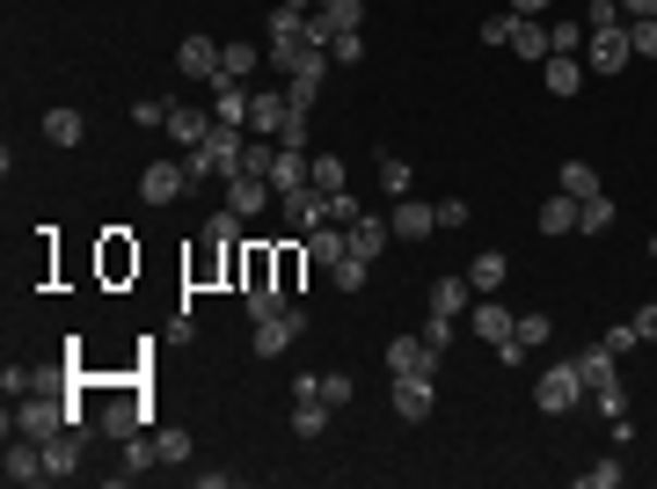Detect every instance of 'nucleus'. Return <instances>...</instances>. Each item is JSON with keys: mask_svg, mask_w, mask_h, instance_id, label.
I'll use <instances>...</instances> for the list:
<instances>
[{"mask_svg": "<svg viewBox=\"0 0 657 489\" xmlns=\"http://www.w3.org/2000/svg\"><path fill=\"white\" fill-rule=\"evenodd\" d=\"M300 337H307V315H300V307H285V315L256 321V337H248V351H256V358H278V351H292Z\"/></svg>", "mask_w": 657, "mask_h": 489, "instance_id": "nucleus-7", "label": "nucleus"}, {"mask_svg": "<svg viewBox=\"0 0 657 489\" xmlns=\"http://www.w3.org/2000/svg\"><path fill=\"white\" fill-rule=\"evenodd\" d=\"M629 321H635V337H643V343H657V299H650V307H635Z\"/></svg>", "mask_w": 657, "mask_h": 489, "instance_id": "nucleus-60", "label": "nucleus"}, {"mask_svg": "<svg viewBox=\"0 0 657 489\" xmlns=\"http://www.w3.org/2000/svg\"><path fill=\"white\" fill-rule=\"evenodd\" d=\"M438 227H467V197H438Z\"/></svg>", "mask_w": 657, "mask_h": 489, "instance_id": "nucleus-59", "label": "nucleus"}, {"mask_svg": "<svg viewBox=\"0 0 657 489\" xmlns=\"http://www.w3.org/2000/svg\"><path fill=\"white\" fill-rule=\"evenodd\" d=\"M467 329L489 343V351H504L511 343V329H519V315H511L504 299H489V293H475V307H467Z\"/></svg>", "mask_w": 657, "mask_h": 489, "instance_id": "nucleus-9", "label": "nucleus"}, {"mask_svg": "<svg viewBox=\"0 0 657 489\" xmlns=\"http://www.w3.org/2000/svg\"><path fill=\"white\" fill-rule=\"evenodd\" d=\"M285 124H292L285 88H264V96H248V132H256V139H278Z\"/></svg>", "mask_w": 657, "mask_h": 489, "instance_id": "nucleus-14", "label": "nucleus"}, {"mask_svg": "<svg viewBox=\"0 0 657 489\" xmlns=\"http://www.w3.org/2000/svg\"><path fill=\"white\" fill-rule=\"evenodd\" d=\"M329 59H337V66H358L365 59V29H337V37H329Z\"/></svg>", "mask_w": 657, "mask_h": 489, "instance_id": "nucleus-44", "label": "nucleus"}, {"mask_svg": "<svg viewBox=\"0 0 657 489\" xmlns=\"http://www.w3.org/2000/svg\"><path fill=\"white\" fill-rule=\"evenodd\" d=\"M388 227H394V242H431L438 234V205H424V197H394V212H388Z\"/></svg>", "mask_w": 657, "mask_h": 489, "instance_id": "nucleus-10", "label": "nucleus"}, {"mask_svg": "<svg viewBox=\"0 0 657 489\" xmlns=\"http://www.w3.org/2000/svg\"><path fill=\"white\" fill-rule=\"evenodd\" d=\"M175 66H183L191 81H219V45L191 29V37H183V51H175Z\"/></svg>", "mask_w": 657, "mask_h": 489, "instance_id": "nucleus-20", "label": "nucleus"}, {"mask_svg": "<svg viewBox=\"0 0 657 489\" xmlns=\"http://www.w3.org/2000/svg\"><path fill=\"white\" fill-rule=\"evenodd\" d=\"M504 278H511V256H504V248H483V256L467 264V285H475V293H497Z\"/></svg>", "mask_w": 657, "mask_h": 489, "instance_id": "nucleus-25", "label": "nucleus"}, {"mask_svg": "<svg viewBox=\"0 0 657 489\" xmlns=\"http://www.w3.org/2000/svg\"><path fill=\"white\" fill-rule=\"evenodd\" d=\"M45 139L51 147H81L88 139V118L81 110H45Z\"/></svg>", "mask_w": 657, "mask_h": 489, "instance_id": "nucleus-30", "label": "nucleus"}, {"mask_svg": "<svg viewBox=\"0 0 657 489\" xmlns=\"http://www.w3.org/2000/svg\"><path fill=\"white\" fill-rule=\"evenodd\" d=\"M453 329H461L453 315H424V343H431V351H446V343H453Z\"/></svg>", "mask_w": 657, "mask_h": 489, "instance_id": "nucleus-50", "label": "nucleus"}, {"mask_svg": "<svg viewBox=\"0 0 657 489\" xmlns=\"http://www.w3.org/2000/svg\"><path fill=\"white\" fill-rule=\"evenodd\" d=\"M650 256H657V234H650Z\"/></svg>", "mask_w": 657, "mask_h": 489, "instance_id": "nucleus-64", "label": "nucleus"}, {"mask_svg": "<svg viewBox=\"0 0 657 489\" xmlns=\"http://www.w3.org/2000/svg\"><path fill=\"white\" fill-rule=\"evenodd\" d=\"M511 343H519V351H540V343H548V315H519Z\"/></svg>", "mask_w": 657, "mask_h": 489, "instance_id": "nucleus-45", "label": "nucleus"}, {"mask_svg": "<svg viewBox=\"0 0 657 489\" xmlns=\"http://www.w3.org/2000/svg\"><path fill=\"white\" fill-rule=\"evenodd\" d=\"M278 212H285V227H292V234H307V227H321V220H329V197H321L315 183H300V191H285V197H278Z\"/></svg>", "mask_w": 657, "mask_h": 489, "instance_id": "nucleus-13", "label": "nucleus"}, {"mask_svg": "<svg viewBox=\"0 0 657 489\" xmlns=\"http://www.w3.org/2000/svg\"><path fill=\"white\" fill-rule=\"evenodd\" d=\"M540 227H548V234H577V197H548V205H540Z\"/></svg>", "mask_w": 657, "mask_h": 489, "instance_id": "nucleus-36", "label": "nucleus"}, {"mask_svg": "<svg viewBox=\"0 0 657 489\" xmlns=\"http://www.w3.org/2000/svg\"><path fill=\"white\" fill-rule=\"evenodd\" d=\"M329 278H337L343 293H358V285H365V256H343V264H337V270H329Z\"/></svg>", "mask_w": 657, "mask_h": 489, "instance_id": "nucleus-55", "label": "nucleus"}, {"mask_svg": "<svg viewBox=\"0 0 657 489\" xmlns=\"http://www.w3.org/2000/svg\"><path fill=\"white\" fill-rule=\"evenodd\" d=\"M511 51H519V59H548V29H540V15H519V29H511Z\"/></svg>", "mask_w": 657, "mask_h": 489, "instance_id": "nucleus-32", "label": "nucleus"}, {"mask_svg": "<svg viewBox=\"0 0 657 489\" xmlns=\"http://www.w3.org/2000/svg\"><path fill=\"white\" fill-rule=\"evenodd\" d=\"M380 183H388V197H410L416 191V169L402 161V154H380Z\"/></svg>", "mask_w": 657, "mask_h": 489, "instance_id": "nucleus-38", "label": "nucleus"}, {"mask_svg": "<svg viewBox=\"0 0 657 489\" xmlns=\"http://www.w3.org/2000/svg\"><path fill=\"white\" fill-rule=\"evenodd\" d=\"M321 15H329L337 29H365V0H329Z\"/></svg>", "mask_w": 657, "mask_h": 489, "instance_id": "nucleus-48", "label": "nucleus"}, {"mask_svg": "<svg viewBox=\"0 0 657 489\" xmlns=\"http://www.w3.org/2000/svg\"><path fill=\"white\" fill-rule=\"evenodd\" d=\"M556 191L584 205V197H599V169H592V161H562V169H556Z\"/></svg>", "mask_w": 657, "mask_h": 489, "instance_id": "nucleus-28", "label": "nucleus"}, {"mask_svg": "<svg viewBox=\"0 0 657 489\" xmlns=\"http://www.w3.org/2000/svg\"><path fill=\"white\" fill-rule=\"evenodd\" d=\"M183 183H197L191 161H146V169H139V197H146V205H175Z\"/></svg>", "mask_w": 657, "mask_h": 489, "instance_id": "nucleus-8", "label": "nucleus"}, {"mask_svg": "<svg viewBox=\"0 0 657 489\" xmlns=\"http://www.w3.org/2000/svg\"><path fill=\"white\" fill-rule=\"evenodd\" d=\"M29 394H66V366H37L29 372Z\"/></svg>", "mask_w": 657, "mask_h": 489, "instance_id": "nucleus-52", "label": "nucleus"}, {"mask_svg": "<svg viewBox=\"0 0 657 489\" xmlns=\"http://www.w3.org/2000/svg\"><path fill=\"white\" fill-rule=\"evenodd\" d=\"M592 409L607 416V424H613V416H629V388H621V372H613L607 388H592Z\"/></svg>", "mask_w": 657, "mask_h": 489, "instance_id": "nucleus-40", "label": "nucleus"}, {"mask_svg": "<svg viewBox=\"0 0 657 489\" xmlns=\"http://www.w3.org/2000/svg\"><path fill=\"white\" fill-rule=\"evenodd\" d=\"M621 8H629V15H657V0H621Z\"/></svg>", "mask_w": 657, "mask_h": 489, "instance_id": "nucleus-62", "label": "nucleus"}, {"mask_svg": "<svg viewBox=\"0 0 657 489\" xmlns=\"http://www.w3.org/2000/svg\"><path fill=\"white\" fill-rule=\"evenodd\" d=\"M629 51L635 59H657V15H629Z\"/></svg>", "mask_w": 657, "mask_h": 489, "instance_id": "nucleus-41", "label": "nucleus"}, {"mask_svg": "<svg viewBox=\"0 0 657 489\" xmlns=\"http://www.w3.org/2000/svg\"><path fill=\"white\" fill-rule=\"evenodd\" d=\"M388 242H394V227H388V220H373V212H358V220H351V256H365V264H373V256H380Z\"/></svg>", "mask_w": 657, "mask_h": 489, "instance_id": "nucleus-24", "label": "nucleus"}, {"mask_svg": "<svg viewBox=\"0 0 657 489\" xmlns=\"http://www.w3.org/2000/svg\"><path fill=\"white\" fill-rule=\"evenodd\" d=\"M45 467H51V482H73L81 475V424H66V431L45 439Z\"/></svg>", "mask_w": 657, "mask_h": 489, "instance_id": "nucleus-17", "label": "nucleus"}, {"mask_svg": "<svg viewBox=\"0 0 657 489\" xmlns=\"http://www.w3.org/2000/svg\"><path fill=\"white\" fill-rule=\"evenodd\" d=\"M285 102H292V110H300V118H315V102H321V81L292 74V81H285Z\"/></svg>", "mask_w": 657, "mask_h": 489, "instance_id": "nucleus-42", "label": "nucleus"}, {"mask_svg": "<svg viewBox=\"0 0 657 489\" xmlns=\"http://www.w3.org/2000/svg\"><path fill=\"white\" fill-rule=\"evenodd\" d=\"M388 372H438V351L424 337H394L388 343Z\"/></svg>", "mask_w": 657, "mask_h": 489, "instance_id": "nucleus-21", "label": "nucleus"}, {"mask_svg": "<svg viewBox=\"0 0 657 489\" xmlns=\"http://www.w3.org/2000/svg\"><path fill=\"white\" fill-rule=\"evenodd\" d=\"M300 8H329V0H300Z\"/></svg>", "mask_w": 657, "mask_h": 489, "instance_id": "nucleus-63", "label": "nucleus"}, {"mask_svg": "<svg viewBox=\"0 0 657 489\" xmlns=\"http://www.w3.org/2000/svg\"><path fill=\"white\" fill-rule=\"evenodd\" d=\"M256 66H264V51L248 45V37H242V45H219V81H248Z\"/></svg>", "mask_w": 657, "mask_h": 489, "instance_id": "nucleus-29", "label": "nucleus"}, {"mask_svg": "<svg viewBox=\"0 0 657 489\" xmlns=\"http://www.w3.org/2000/svg\"><path fill=\"white\" fill-rule=\"evenodd\" d=\"M613 482H621V461H599V467L577 475V489H613Z\"/></svg>", "mask_w": 657, "mask_h": 489, "instance_id": "nucleus-53", "label": "nucleus"}, {"mask_svg": "<svg viewBox=\"0 0 657 489\" xmlns=\"http://www.w3.org/2000/svg\"><path fill=\"white\" fill-rule=\"evenodd\" d=\"M358 212H365V205H358V197H351V191H329V220H337V227H351V220H358Z\"/></svg>", "mask_w": 657, "mask_h": 489, "instance_id": "nucleus-54", "label": "nucleus"}, {"mask_svg": "<svg viewBox=\"0 0 657 489\" xmlns=\"http://www.w3.org/2000/svg\"><path fill=\"white\" fill-rule=\"evenodd\" d=\"M511 29H519V15H511V8H504V15H489V23H483V45H511Z\"/></svg>", "mask_w": 657, "mask_h": 489, "instance_id": "nucleus-56", "label": "nucleus"}, {"mask_svg": "<svg viewBox=\"0 0 657 489\" xmlns=\"http://www.w3.org/2000/svg\"><path fill=\"white\" fill-rule=\"evenodd\" d=\"M270 161H278V139H256V132H248V147H242V175H264V183H270Z\"/></svg>", "mask_w": 657, "mask_h": 489, "instance_id": "nucleus-39", "label": "nucleus"}, {"mask_svg": "<svg viewBox=\"0 0 657 489\" xmlns=\"http://www.w3.org/2000/svg\"><path fill=\"white\" fill-rule=\"evenodd\" d=\"M511 15H548V0H511Z\"/></svg>", "mask_w": 657, "mask_h": 489, "instance_id": "nucleus-61", "label": "nucleus"}, {"mask_svg": "<svg viewBox=\"0 0 657 489\" xmlns=\"http://www.w3.org/2000/svg\"><path fill=\"white\" fill-rule=\"evenodd\" d=\"M307 183H315L321 197H329V191H351V175H343L337 154H315V161H307Z\"/></svg>", "mask_w": 657, "mask_h": 489, "instance_id": "nucleus-35", "label": "nucleus"}, {"mask_svg": "<svg viewBox=\"0 0 657 489\" xmlns=\"http://www.w3.org/2000/svg\"><path fill=\"white\" fill-rule=\"evenodd\" d=\"M270 66H285L292 51H307V8H300V0H278V8H270Z\"/></svg>", "mask_w": 657, "mask_h": 489, "instance_id": "nucleus-4", "label": "nucleus"}, {"mask_svg": "<svg viewBox=\"0 0 657 489\" xmlns=\"http://www.w3.org/2000/svg\"><path fill=\"white\" fill-rule=\"evenodd\" d=\"M584 394H592V388H584L577 358H562V366H548V372H540V388H534V409H540V416H562V409H577Z\"/></svg>", "mask_w": 657, "mask_h": 489, "instance_id": "nucleus-3", "label": "nucleus"}, {"mask_svg": "<svg viewBox=\"0 0 657 489\" xmlns=\"http://www.w3.org/2000/svg\"><path fill=\"white\" fill-rule=\"evenodd\" d=\"M73 409H66V394H23L15 409H8V439H37L45 445L51 431H66Z\"/></svg>", "mask_w": 657, "mask_h": 489, "instance_id": "nucleus-2", "label": "nucleus"}, {"mask_svg": "<svg viewBox=\"0 0 657 489\" xmlns=\"http://www.w3.org/2000/svg\"><path fill=\"white\" fill-rule=\"evenodd\" d=\"M540 81H548V96L570 102L584 88V59H577V51H548V59H540Z\"/></svg>", "mask_w": 657, "mask_h": 489, "instance_id": "nucleus-18", "label": "nucleus"}, {"mask_svg": "<svg viewBox=\"0 0 657 489\" xmlns=\"http://www.w3.org/2000/svg\"><path fill=\"white\" fill-rule=\"evenodd\" d=\"M548 45L556 51H584V29L577 23H548Z\"/></svg>", "mask_w": 657, "mask_h": 489, "instance_id": "nucleus-57", "label": "nucleus"}, {"mask_svg": "<svg viewBox=\"0 0 657 489\" xmlns=\"http://www.w3.org/2000/svg\"><path fill=\"white\" fill-rule=\"evenodd\" d=\"M212 118L248 132V81H212Z\"/></svg>", "mask_w": 657, "mask_h": 489, "instance_id": "nucleus-22", "label": "nucleus"}, {"mask_svg": "<svg viewBox=\"0 0 657 489\" xmlns=\"http://www.w3.org/2000/svg\"><path fill=\"white\" fill-rule=\"evenodd\" d=\"M467 299H475V285H467V270H461V278H431L424 307H431V315H453V321H461V315H467Z\"/></svg>", "mask_w": 657, "mask_h": 489, "instance_id": "nucleus-19", "label": "nucleus"}, {"mask_svg": "<svg viewBox=\"0 0 657 489\" xmlns=\"http://www.w3.org/2000/svg\"><path fill=\"white\" fill-rule=\"evenodd\" d=\"M242 147H248L242 124H212V139H205V147H191L183 161H191L197 183H205V175H212V183H234V175H242Z\"/></svg>", "mask_w": 657, "mask_h": 489, "instance_id": "nucleus-1", "label": "nucleus"}, {"mask_svg": "<svg viewBox=\"0 0 657 489\" xmlns=\"http://www.w3.org/2000/svg\"><path fill=\"white\" fill-rule=\"evenodd\" d=\"M154 461H161V445L132 431V439H124V467H110V482H139V475H146Z\"/></svg>", "mask_w": 657, "mask_h": 489, "instance_id": "nucleus-26", "label": "nucleus"}, {"mask_svg": "<svg viewBox=\"0 0 657 489\" xmlns=\"http://www.w3.org/2000/svg\"><path fill=\"white\" fill-rule=\"evenodd\" d=\"M270 205H278V191H270L264 175H234V183H227V212H242V220H264Z\"/></svg>", "mask_w": 657, "mask_h": 489, "instance_id": "nucleus-15", "label": "nucleus"}, {"mask_svg": "<svg viewBox=\"0 0 657 489\" xmlns=\"http://www.w3.org/2000/svg\"><path fill=\"white\" fill-rule=\"evenodd\" d=\"M300 264H307V248H278V293H300Z\"/></svg>", "mask_w": 657, "mask_h": 489, "instance_id": "nucleus-46", "label": "nucleus"}, {"mask_svg": "<svg viewBox=\"0 0 657 489\" xmlns=\"http://www.w3.org/2000/svg\"><path fill=\"white\" fill-rule=\"evenodd\" d=\"M242 299H248V321H270L292 307V293H278V285H242Z\"/></svg>", "mask_w": 657, "mask_h": 489, "instance_id": "nucleus-34", "label": "nucleus"}, {"mask_svg": "<svg viewBox=\"0 0 657 489\" xmlns=\"http://www.w3.org/2000/svg\"><path fill=\"white\" fill-rule=\"evenodd\" d=\"M599 343H607L613 358H629V351H635V343H643V337H635V321H613V329H607V337H599Z\"/></svg>", "mask_w": 657, "mask_h": 489, "instance_id": "nucleus-51", "label": "nucleus"}, {"mask_svg": "<svg viewBox=\"0 0 657 489\" xmlns=\"http://www.w3.org/2000/svg\"><path fill=\"white\" fill-rule=\"evenodd\" d=\"M307 183V147H278V161H270V191L285 197V191H300Z\"/></svg>", "mask_w": 657, "mask_h": 489, "instance_id": "nucleus-27", "label": "nucleus"}, {"mask_svg": "<svg viewBox=\"0 0 657 489\" xmlns=\"http://www.w3.org/2000/svg\"><path fill=\"white\" fill-rule=\"evenodd\" d=\"M242 227H248V220H242V212H227V205H219L212 220H205V234H212V242H219V248H234V242H242Z\"/></svg>", "mask_w": 657, "mask_h": 489, "instance_id": "nucleus-43", "label": "nucleus"}, {"mask_svg": "<svg viewBox=\"0 0 657 489\" xmlns=\"http://www.w3.org/2000/svg\"><path fill=\"white\" fill-rule=\"evenodd\" d=\"M577 372H584V388H607L613 372H621V358H613L607 343H592V351H577Z\"/></svg>", "mask_w": 657, "mask_h": 489, "instance_id": "nucleus-31", "label": "nucleus"}, {"mask_svg": "<svg viewBox=\"0 0 657 489\" xmlns=\"http://www.w3.org/2000/svg\"><path fill=\"white\" fill-rule=\"evenodd\" d=\"M343 256H351V227H337V220H321V227H307V264H321V270H337Z\"/></svg>", "mask_w": 657, "mask_h": 489, "instance_id": "nucleus-16", "label": "nucleus"}, {"mask_svg": "<svg viewBox=\"0 0 657 489\" xmlns=\"http://www.w3.org/2000/svg\"><path fill=\"white\" fill-rule=\"evenodd\" d=\"M0 482H8V489L51 482V467H45V445H37V439H8V461H0Z\"/></svg>", "mask_w": 657, "mask_h": 489, "instance_id": "nucleus-6", "label": "nucleus"}, {"mask_svg": "<svg viewBox=\"0 0 657 489\" xmlns=\"http://www.w3.org/2000/svg\"><path fill=\"white\" fill-rule=\"evenodd\" d=\"M139 424H146L139 394H132V402H124V394H118V402H110V409L96 416V431H102V439H132V431H139Z\"/></svg>", "mask_w": 657, "mask_h": 489, "instance_id": "nucleus-23", "label": "nucleus"}, {"mask_svg": "<svg viewBox=\"0 0 657 489\" xmlns=\"http://www.w3.org/2000/svg\"><path fill=\"white\" fill-rule=\"evenodd\" d=\"M154 445H161V461H169V467L191 461V431H154Z\"/></svg>", "mask_w": 657, "mask_h": 489, "instance_id": "nucleus-47", "label": "nucleus"}, {"mask_svg": "<svg viewBox=\"0 0 657 489\" xmlns=\"http://www.w3.org/2000/svg\"><path fill=\"white\" fill-rule=\"evenodd\" d=\"M212 110H191V102H169V124H161V132H169V139H175V147H183V154H191V147H205V139H212Z\"/></svg>", "mask_w": 657, "mask_h": 489, "instance_id": "nucleus-12", "label": "nucleus"}, {"mask_svg": "<svg viewBox=\"0 0 657 489\" xmlns=\"http://www.w3.org/2000/svg\"><path fill=\"white\" fill-rule=\"evenodd\" d=\"M629 59H635V51H629V23H621V29H592V37H584V74H621Z\"/></svg>", "mask_w": 657, "mask_h": 489, "instance_id": "nucleus-5", "label": "nucleus"}, {"mask_svg": "<svg viewBox=\"0 0 657 489\" xmlns=\"http://www.w3.org/2000/svg\"><path fill=\"white\" fill-rule=\"evenodd\" d=\"M292 431H300V439H321V431H329V402H321V394H300V409H292Z\"/></svg>", "mask_w": 657, "mask_h": 489, "instance_id": "nucleus-33", "label": "nucleus"}, {"mask_svg": "<svg viewBox=\"0 0 657 489\" xmlns=\"http://www.w3.org/2000/svg\"><path fill=\"white\" fill-rule=\"evenodd\" d=\"M431 372H394V416H402V424H424V416H431Z\"/></svg>", "mask_w": 657, "mask_h": 489, "instance_id": "nucleus-11", "label": "nucleus"}, {"mask_svg": "<svg viewBox=\"0 0 657 489\" xmlns=\"http://www.w3.org/2000/svg\"><path fill=\"white\" fill-rule=\"evenodd\" d=\"M132 124H169V102H161V96H146V102H132Z\"/></svg>", "mask_w": 657, "mask_h": 489, "instance_id": "nucleus-58", "label": "nucleus"}, {"mask_svg": "<svg viewBox=\"0 0 657 489\" xmlns=\"http://www.w3.org/2000/svg\"><path fill=\"white\" fill-rule=\"evenodd\" d=\"M351 372H321V402H329V409H343V402H351Z\"/></svg>", "mask_w": 657, "mask_h": 489, "instance_id": "nucleus-49", "label": "nucleus"}, {"mask_svg": "<svg viewBox=\"0 0 657 489\" xmlns=\"http://www.w3.org/2000/svg\"><path fill=\"white\" fill-rule=\"evenodd\" d=\"M607 227H613V197L607 191L584 197V205H577V234H607Z\"/></svg>", "mask_w": 657, "mask_h": 489, "instance_id": "nucleus-37", "label": "nucleus"}]
</instances>
